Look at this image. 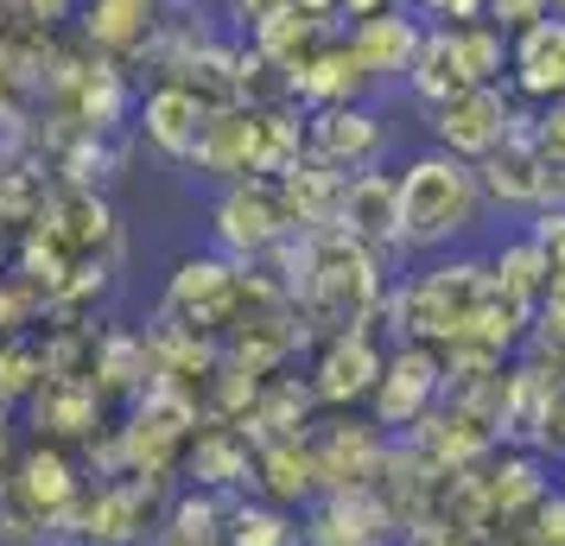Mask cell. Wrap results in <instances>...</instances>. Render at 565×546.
<instances>
[{
	"instance_id": "cell-1",
	"label": "cell",
	"mask_w": 565,
	"mask_h": 546,
	"mask_svg": "<svg viewBox=\"0 0 565 546\" xmlns=\"http://www.w3.org/2000/svg\"><path fill=\"white\" fill-rule=\"evenodd\" d=\"M489 216L495 210H489L470 159L438 153V147H419L401 159V260L407 267L426 255L470 248L489 229Z\"/></svg>"
},
{
	"instance_id": "cell-2",
	"label": "cell",
	"mask_w": 565,
	"mask_h": 546,
	"mask_svg": "<svg viewBox=\"0 0 565 546\" xmlns=\"http://www.w3.org/2000/svg\"><path fill=\"white\" fill-rule=\"evenodd\" d=\"M387 287H394V255L356 242L350 229H331L311 235V267L306 287L292 292V306H299L311 343H318L337 338V331H375Z\"/></svg>"
},
{
	"instance_id": "cell-3",
	"label": "cell",
	"mask_w": 565,
	"mask_h": 546,
	"mask_svg": "<svg viewBox=\"0 0 565 546\" xmlns=\"http://www.w3.org/2000/svg\"><path fill=\"white\" fill-rule=\"evenodd\" d=\"M387 350L394 343L382 331H337V338H318L306 350V382L318 394L324 414H362L369 394L382 382L387 368Z\"/></svg>"
},
{
	"instance_id": "cell-4",
	"label": "cell",
	"mask_w": 565,
	"mask_h": 546,
	"mask_svg": "<svg viewBox=\"0 0 565 546\" xmlns=\"http://www.w3.org/2000/svg\"><path fill=\"white\" fill-rule=\"evenodd\" d=\"M242 260L216 255V248H191V255L172 260V274H166V292H159V312L184 318V324H198L210 338H230L235 324V306H242Z\"/></svg>"
},
{
	"instance_id": "cell-5",
	"label": "cell",
	"mask_w": 565,
	"mask_h": 546,
	"mask_svg": "<svg viewBox=\"0 0 565 546\" xmlns=\"http://www.w3.org/2000/svg\"><path fill=\"white\" fill-rule=\"evenodd\" d=\"M311 458H318V483L331 490H375L387 458H394V432L369 414H318L311 426Z\"/></svg>"
},
{
	"instance_id": "cell-6",
	"label": "cell",
	"mask_w": 565,
	"mask_h": 546,
	"mask_svg": "<svg viewBox=\"0 0 565 546\" xmlns=\"http://www.w3.org/2000/svg\"><path fill=\"white\" fill-rule=\"evenodd\" d=\"M280 235H292V223H286L274 179H235L216 191V204H210V248L216 255L255 267V260H267V248Z\"/></svg>"
},
{
	"instance_id": "cell-7",
	"label": "cell",
	"mask_w": 565,
	"mask_h": 546,
	"mask_svg": "<svg viewBox=\"0 0 565 546\" xmlns=\"http://www.w3.org/2000/svg\"><path fill=\"white\" fill-rule=\"evenodd\" d=\"M306 153L324 159L331 172H369V165H394V121L382 115V103H331L306 108Z\"/></svg>"
},
{
	"instance_id": "cell-8",
	"label": "cell",
	"mask_w": 565,
	"mask_h": 546,
	"mask_svg": "<svg viewBox=\"0 0 565 546\" xmlns=\"http://www.w3.org/2000/svg\"><path fill=\"white\" fill-rule=\"evenodd\" d=\"M509 121H514L509 83H470V89H458L451 103H438L433 115H426V147L483 165V159L509 140Z\"/></svg>"
},
{
	"instance_id": "cell-9",
	"label": "cell",
	"mask_w": 565,
	"mask_h": 546,
	"mask_svg": "<svg viewBox=\"0 0 565 546\" xmlns=\"http://www.w3.org/2000/svg\"><path fill=\"white\" fill-rule=\"evenodd\" d=\"M438 400H445V350L438 343H394L382 382L369 394V414L401 439L407 426H419V419L433 414Z\"/></svg>"
},
{
	"instance_id": "cell-10",
	"label": "cell",
	"mask_w": 565,
	"mask_h": 546,
	"mask_svg": "<svg viewBox=\"0 0 565 546\" xmlns=\"http://www.w3.org/2000/svg\"><path fill=\"white\" fill-rule=\"evenodd\" d=\"M77 32L83 45L108 64H134V57H153L159 32L172 20L166 0H77Z\"/></svg>"
},
{
	"instance_id": "cell-11",
	"label": "cell",
	"mask_w": 565,
	"mask_h": 546,
	"mask_svg": "<svg viewBox=\"0 0 565 546\" xmlns=\"http://www.w3.org/2000/svg\"><path fill=\"white\" fill-rule=\"evenodd\" d=\"M306 546H401V515L382 490H331L299 515Z\"/></svg>"
},
{
	"instance_id": "cell-12",
	"label": "cell",
	"mask_w": 565,
	"mask_h": 546,
	"mask_svg": "<svg viewBox=\"0 0 565 546\" xmlns=\"http://www.w3.org/2000/svg\"><path fill=\"white\" fill-rule=\"evenodd\" d=\"M0 495L13 502V508H26L45 534H52L57 521L77 508V495H83V477L77 464H71V451L52 439H39L32 451H20V464H13V477L0 483Z\"/></svg>"
},
{
	"instance_id": "cell-13",
	"label": "cell",
	"mask_w": 565,
	"mask_h": 546,
	"mask_svg": "<svg viewBox=\"0 0 565 546\" xmlns=\"http://www.w3.org/2000/svg\"><path fill=\"white\" fill-rule=\"evenodd\" d=\"M210 115L216 108L191 89V83L179 77H159L147 96H140V108H134V128H140V140L153 147L159 159H172V165H184V159L198 153V140H204Z\"/></svg>"
},
{
	"instance_id": "cell-14",
	"label": "cell",
	"mask_w": 565,
	"mask_h": 546,
	"mask_svg": "<svg viewBox=\"0 0 565 546\" xmlns=\"http://www.w3.org/2000/svg\"><path fill=\"white\" fill-rule=\"evenodd\" d=\"M286 89H292V103H299V108L375 103V96H382V83L362 71L356 45H350L343 32H331V39H324V45H318L306 64H292V71H286Z\"/></svg>"
},
{
	"instance_id": "cell-15",
	"label": "cell",
	"mask_w": 565,
	"mask_h": 546,
	"mask_svg": "<svg viewBox=\"0 0 565 546\" xmlns=\"http://www.w3.org/2000/svg\"><path fill=\"white\" fill-rule=\"evenodd\" d=\"M184 172H198L210 184L267 179V159H260V108H216L204 140H198V153L184 159Z\"/></svg>"
},
{
	"instance_id": "cell-16",
	"label": "cell",
	"mask_w": 565,
	"mask_h": 546,
	"mask_svg": "<svg viewBox=\"0 0 565 546\" xmlns=\"http://www.w3.org/2000/svg\"><path fill=\"white\" fill-rule=\"evenodd\" d=\"M179 477L191 490H210V495H248L255 490V439L242 432V426H223V419H204L198 426V439L184 451Z\"/></svg>"
},
{
	"instance_id": "cell-17",
	"label": "cell",
	"mask_w": 565,
	"mask_h": 546,
	"mask_svg": "<svg viewBox=\"0 0 565 546\" xmlns=\"http://www.w3.org/2000/svg\"><path fill=\"white\" fill-rule=\"evenodd\" d=\"M343 39L356 45L362 71L382 83V89H401V83H407V71H413V57H419V45H426V20H419L407 0H401V7H387V13L356 20Z\"/></svg>"
},
{
	"instance_id": "cell-18",
	"label": "cell",
	"mask_w": 565,
	"mask_h": 546,
	"mask_svg": "<svg viewBox=\"0 0 565 546\" xmlns=\"http://www.w3.org/2000/svg\"><path fill=\"white\" fill-rule=\"evenodd\" d=\"M108 394L96 388V375L89 368H64V375H45L39 388H32V419H39V439H96L108 419Z\"/></svg>"
},
{
	"instance_id": "cell-19",
	"label": "cell",
	"mask_w": 565,
	"mask_h": 546,
	"mask_svg": "<svg viewBox=\"0 0 565 546\" xmlns=\"http://www.w3.org/2000/svg\"><path fill=\"white\" fill-rule=\"evenodd\" d=\"M553 458L546 451H527V445H495L483 458V490H489V515H495V534H509L514 521L534 508L540 495L553 490Z\"/></svg>"
},
{
	"instance_id": "cell-20",
	"label": "cell",
	"mask_w": 565,
	"mask_h": 546,
	"mask_svg": "<svg viewBox=\"0 0 565 546\" xmlns=\"http://www.w3.org/2000/svg\"><path fill=\"white\" fill-rule=\"evenodd\" d=\"M343 229L401 260V165H369L343 184Z\"/></svg>"
},
{
	"instance_id": "cell-21",
	"label": "cell",
	"mask_w": 565,
	"mask_h": 546,
	"mask_svg": "<svg viewBox=\"0 0 565 546\" xmlns=\"http://www.w3.org/2000/svg\"><path fill=\"white\" fill-rule=\"evenodd\" d=\"M401 439L419 445V451H426V458H433L445 477H451V470L483 464L489 451L502 445V439H495V426H489L483 414H470V407H451V400H438L433 414L419 419V426H407Z\"/></svg>"
},
{
	"instance_id": "cell-22",
	"label": "cell",
	"mask_w": 565,
	"mask_h": 546,
	"mask_svg": "<svg viewBox=\"0 0 565 546\" xmlns=\"http://www.w3.org/2000/svg\"><path fill=\"white\" fill-rule=\"evenodd\" d=\"M477 179H483V197L495 216H534L546 204V153H540L534 140H502L495 153L477 165Z\"/></svg>"
},
{
	"instance_id": "cell-23",
	"label": "cell",
	"mask_w": 565,
	"mask_h": 546,
	"mask_svg": "<svg viewBox=\"0 0 565 546\" xmlns=\"http://www.w3.org/2000/svg\"><path fill=\"white\" fill-rule=\"evenodd\" d=\"M280 210H286V223H292V235H331L343 229V172H331L324 159H292L280 179Z\"/></svg>"
},
{
	"instance_id": "cell-24",
	"label": "cell",
	"mask_w": 565,
	"mask_h": 546,
	"mask_svg": "<svg viewBox=\"0 0 565 546\" xmlns=\"http://www.w3.org/2000/svg\"><path fill=\"white\" fill-rule=\"evenodd\" d=\"M248 495L274 502V508H292V515H306L311 502L324 495V483H318V458H311V432L255 445V490Z\"/></svg>"
},
{
	"instance_id": "cell-25",
	"label": "cell",
	"mask_w": 565,
	"mask_h": 546,
	"mask_svg": "<svg viewBox=\"0 0 565 546\" xmlns=\"http://www.w3.org/2000/svg\"><path fill=\"white\" fill-rule=\"evenodd\" d=\"M509 89L521 103H565V20L546 13L540 26L514 32V71H509Z\"/></svg>"
},
{
	"instance_id": "cell-26",
	"label": "cell",
	"mask_w": 565,
	"mask_h": 546,
	"mask_svg": "<svg viewBox=\"0 0 565 546\" xmlns=\"http://www.w3.org/2000/svg\"><path fill=\"white\" fill-rule=\"evenodd\" d=\"M318 394H311V382L306 375H274V382H260V394H255V407H248V419H242V432L255 445H267V439H299V432H311L318 426Z\"/></svg>"
},
{
	"instance_id": "cell-27",
	"label": "cell",
	"mask_w": 565,
	"mask_h": 546,
	"mask_svg": "<svg viewBox=\"0 0 565 546\" xmlns=\"http://www.w3.org/2000/svg\"><path fill=\"white\" fill-rule=\"evenodd\" d=\"M483 255H489L495 287L509 292V299H521V306H534V312H540V299L553 292V267H546V248H540L534 235L514 223V229H502L495 242H489Z\"/></svg>"
},
{
	"instance_id": "cell-28",
	"label": "cell",
	"mask_w": 565,
	"mask_h": 546,
	"mask_svg": "<svg viewBox=\"0 0 565 546\" xmlns=\"http://www.w3.org/2000/svg\"><path fill=\"white\" fill-rule=\"evenodd\" d=\"M438 483H445V470L419 451V445H407V439H394V458H387V470H382V502L401 515V527L407 521H419V515H433L438 508Z\"/></svg>"
},
{
	"instance_id": "cell-29",
	"label": "cell",
	"mask_w": 565,
	"mask_h": 546,
	"mask_svg": "<svg viewBox=\"0 0 565 546\" xmlns=\"http://www.w3.org/2000/svg\"><path fill=\"white\" fill-rule=\"evenodd\" d=\"M401 89H407L426 115H433L438 103H451L458 89H470L463 71H458V52H451V32H445V26H426V45H419V57H413V71H407Z\"/></svg>"
},
{
	"instance_id": "cell-30",
	"label": "cell",
	"mask_w": 565,
	"mask_h": 546,
	"mask_svg": "<svg viewBox=\"0 0 565 546\" xmlns=\"http://www.w3.org/2000/svg\"><path fill=\"white\" fill-rule=\"evenodd\" d=\"M451 52H458L463 83H509L514 71V32H502L495 20H470V26H445Z\"/></svg>"
},
{
	"instance_id": "cell-31",
	"label": "cell",
	"mask_w": 565,
	"mask_h": 546,
	"mask_svg": "<svg viewBox=\"0 0 565 546\" xmlns=\"http://www.w3.org/2000/svg\"><path fill=\"white\" fill-rule=\"evenodd\" d=\"M223 546H306V534H299V515L292 508H274L260 495H235Z\"/></svg>"
},
{
	"instance_id": "cell-32",
	"label": "cell",
	"mask_w": 565,
	"mask_h": 546,
	"mask_svg": "<svg viewBox=\"0 0 565 546\" xmlns=\"http://www.w3.org/2000/svg\"><path fill=\"white\" fill-rule=\"evenodd\" d=\"M223 527H230V495H210L184 483L172 502H166V540L179 546H223Z\"/></svg>"
},
{
	"instance_id": "cell-33",
	"label": "cell",
	"mask_w": 565,
	"mask_h": 546,
	"mask_svg": "<svg viewBox=\"0 0 565 546\" xmlns=\"http://www.w3.org/2000/svg\"><path fill=\"white\" fill-rule=\"evenodd\" d=\"M324 39H331V26H324V20H311V13H299V7H286V13H274V20H267V26L248 32V45H255L267 64H280V71L306 64Z\"/></svg>"
},
{
	"instance_id": "cell-34",
	"label": "cell",
	"mask_w": 565,
	"mask_h": 546,
	"mask_svg": "<svg viewBox=\"0 0 565 546\" xmlns=\"http://www.w3.org/2000/svg\"><path fill=\"white\" fill-rule=\"evenodd\" d=\"M509 534H514L521 546H565V490H559V483L540 495V502H534L521 521H514Z\"/></svg>"
},
{
	"instance_id": "cell-35",
	"label": "cell",
	"mask_w": 565,
	"mask_h": 546,
	"mask_svg": "<svg viewBox=\"0 0 565 546\" xmlns=\"http://www.w3.org/2000/svg\"><path fill=\"white\" fill-rule=\"evenodd\" d=\"M426 26H470V20H489V0H407Z\"/></svg>"
},
{
	"instance_id": "cell-36",
	"label": "cell",
	"mask_w": 565,
	"mask_h": 546,
	"mask_svg": "<svg viewBox=\"0 0 565 546\" xmlns=\"http://www.w3.org/2000/svg\"><path fill=\"white\" fill-rule=\"evenodd\" d=\"M553 13V0H489V20L502 32H527V26H540Z\"/></svg>"
},
{
	"instance_id": "cell-37",
	"label": "cell",
	"mask_w": 565,
	"mask_h": 546,
	"mask_svg": "<svg viewBox=\"0 0 565 546\" xmlns=\"http://www.w3.org/2000/svg\"><path fill=\"white\" fill-rule=\"evenodd\" d=\"M401 546H470V540H463L445 515H419V521H407V527H401Z\"/></svg>"
},
{
	"instance_id": "cell-38",
	"label": "cell",
	"mask_w": 565,
	"mask_h": 546,
	"mask_svg": "<svg viewBox=\"0 0 565 546\" xmlns=\"http://www.w3.org/2000/svg\"><path fill=\"white\" fill-rule=\"evenodd\" d=\"M286 7H292V0H223V13H230V26L242 32V39L255 26H267L274 13H286Z\"/></svg>"
},
{
	"instance_id": "cell-39",
	"label": "cell",
	"mask_w": 565,
	"mask_h": 546,
	"mask_svg": "<svg viewBox=\"0 0 565 546\" xmlns=\"http://www.w3.org/2000/svg\"><path fill=\"white\" fill-rule=\"evenodd\" d=\"M521 229L534 235L540 248H553V242H565V204H540L534 216H521Z\"/></svg>"
},
{
	"instance_id": "cell-40",
	"label": "cell",
	"mask_w": 565,
	"mask_h": 546,
	"mask_svg": "<svg viewBox=\"0 0 565 546\" xmlns=\"http://www.w3.org/2000/svg\"><path fill=\"white\" fill-rule=\"evenodd\" d=\"M540 153H546V159H565V103H546V108H540Z\"/></svg>"
},
{
	"instance_id": "cell-41",
	"label": "cell",
	"mask_w": 565,
	"mask_h": 546,
	"mask_svg": "<svg viewBox=\"0 0 565 546\" xmlns=\"http://www.w3.org/2000/svg\"><path fill=\"white\" fill-rule=\"evenodd\" d=\"M13 464H20V458H13V414H7V400H0V483L13 477Z\"/></svg>"
},
{
	"instance_id": "cell-42",
	"label": "cell",
	"mask_w": 565,
	"mask_h": 546,
	"mask_svg": "<svg viewBox=\"0 0 565 546\" xmlns=\"http://www.w3.org/2000/svg\"><path fill=\"white\" fill-rule=\"evenodd\" d=\"M546 267H553V292H565V242L546 248Z\"/></svg>"
},
{
	"instance_id": "cell-43",
	"label": "cell",
	"mask_w": 565,
	"mask_h": 546,
	"mask_svg": "<svg viewBox=\"0 0 565 546\" xmlns=\"http://www.w3.org/2000/svg\"><path fill=\"white\" fill-rule=\"evenodd\" d=\"M477 546H521L514 534H489V540H477Z\"/></svg>"
},
{
	"instance_id": "cell-44",
	"label": "cell",
	"mask_w": 565,
	"mask_h": 546,
	"mask_svg": "<svg viewBox=\"0 0 565 546\" xmlns=\"http://www.w3.org/2000/svg\"><path fill=\"white\" fill-rule=\"evenodd\" d=\"M553 13H559V20H565V0H553Z\"/></svg>"
},
{
	"instance_id": "cell-45",
	"label": "cell",
	"mask_w": 565,
	"mask_h": 546,
	"mask_svg": "<svg viewBox=\"0 0 565 546\" xmlns=\"http://www.w3.org/2000/svg\"><path fill=\"white\" fill-rule=\"evenodd\" d=\"M559 490H565V458H559Z\"/></svg>"
},
{
	"instance_id": "cell-46",
	"label": "cell",
	"mask_w": 565,
	"mask_h": 546,
	"mask_svg": "<svg viewBox=\"0 0 565 546\" xmlns=\"http://www.w3.org/2000/svg\"><path fill=\"white\" fill-rule=\"evenodd\" d=\"M166 7H191V0H166Z\"/></svg>"
},
{
	"instance_id": "cell-47",
	"label": "cell",
	"mask_w": 565,
	"mask_h": 546,
	"mask_svg": "<svg viewBox=\"0 0 565 546\" xmlns=\"http://www.w3.org/2000/svg\"><path fill=\"white\" fill-rule=\"evenodd\" d=\"M159 546H179V540H159Z\"/></svg>"
}]
</instances>
